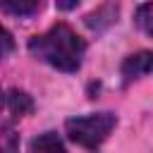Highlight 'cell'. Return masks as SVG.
Returning a JSON list of instances; mask_svg holds the SVG:
<instances>
[{"mask_svg":"<svg viewBox=\"0 0 153 153\" xmlns=\"http://www.w3.org/2000/svg\"><path fill=\"white\" fill-rule=\"evenodd\" d=\"M151 10H153V2H151V0H146V2H143V5H139V7H136V12H134V24H136L146 36H151V33H153Z\"/></svg>","mask_w":153,"mask_h":153,"instance_id":"52a82bcc","label":"cell"},{"mask_svg":"<svg viewBox=\"0 0 153 153\" xmlns=\"http://www.w3.org/2000/svg\"><path fill=\"white\" fill-rule=\"evenodd\" d=\"M79 2H81V0H55L57 10H62V12H69V10H74Z\"/></svg>","mask_w":153,"mask_h":153,"instance_id":"30bf717a","label":"cell"},{"mask_svg":"<svg viewBox=\"0 0 153 153\" xmlns=\"http://www.w3.org/2000/svg\"><path fill=\"white\" fill-rule=\"evenodd\" d=\"M12 50H14V38H12V33L0 24V60L7 57Z\"/></svg>","mask_w":153,"mask_h":153,"instance_id":"9c48e42d","label":"cell"},{"mask_svg":"<svg viewBox=\"0 0 153 153\" xmlns=\"http://www.w3.org/2000/svg\"><path fill=\"white\" fill-rule=\"evenodd\" d=\"M115 124H117V117L112 112H91L81 117H69L65 122V134L72 143L81 148H98L110 136Z\"/></svg>","mask_w":153,"mask_h":153,"instance_id":"7a4b0ae2","label":"cell"},{"mask_svg":"<svg viewBox=\"0 0 153 153\" xmlns=\"http://www.w3.org/2000/svg\"><path fill=\"white\" fill-rule=\"evenodd\" d=\"M5 105L10 108V112H12L14 120L26 117V115H31V110H33L31 96H29L26 91H19V88H12L10 93H5Z\"/></svg>","mask_w":153,"mask_h":153,"instance_id":"277c9868","label":"cell"},{"mask_svg":"<svg viewBox=\"0 0 153 153\" xmlns=\"http://www.w3.org/2000/svg\"><path fill=\"white\" fill-rule=\"evenodd\" d=\"M2 108H5V93L0 91V110H2Z\"/></svg>","mask_w":153,"mask_h":153,"instance_id":"8fae6325","label":"cell"},{"mask_svg":"<svg viewBox=\"0 0 153 153\" xmlns=\"http://www.w3.org/2000/svg\"><path fill=\"white\" fill-rule=\"evenodd\" d=\"M29 53L60 69V72H76L84 62V55H86V41L65 22H57L53 24L45 33L41 36H33L29 38Z\"/></svg>","mask_w":153,"mask_h":153,"instance_id":"6da1fadb","label":"cell"},{"mask_svg":"<svg viewBox=\"0 0 153 153\" xmlns=\"http://www.w3.org/2000/svg\"><path fill=\"white\" fill-rule=\"evenodd\" d=\"M17 148H19V136H17V131L12 129V124L0 122V153L17 151Z\"/></svg>","mask_w":153,"mask_h":153,"instance_id":"ba28073f","label":"cell"},{"mask_svg":"<svg viewBox=\"0 0 153 153\" xmlns=\"http://www.w3.org/2000/svg\"><path fill=\"white\" fill-rule=\"evenodd\" d=\"M0 7L12 14V17H33L41 7H43V0H0Z\"/></svg>","mask_w":153,"mask_h":153,"instance_id":"5b68a950","label":"cell"},{"mask_svg":"<svg viewBox=\"0 0 153 153\" xmlns=\"http://www.w3.org/2000/svg\"><path fill=\"white\" fill-rule=\"evenodd\" d=\"M29 148H31V151H65L67 146H65V141H62L55 131H45V134L36 136V139L29 143Z\"/></svg>","mask_w":153,"mask_h":153,"instance_id":"8992f818","label":"cell"},{"mask_svg":"<svg viewBox=\"0 0 153 153\" xmlns=\"http://www.w3.org/2000/svg\"><path fill=\"white\" fill-rule=\"evenodd\" d=\"M151 67H153V53L151 50H139V53L124 57V62H122V76L129 84L134 79L148 76L151 74Z\"/></svg>","mask_w":153,"mask_h":153,"instance_id":"3957f363","label":"cell"}]
</instances>
